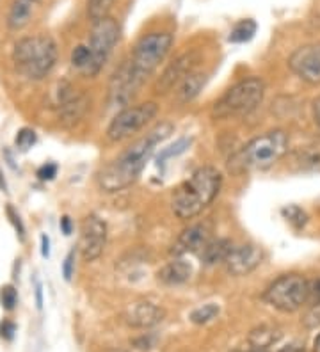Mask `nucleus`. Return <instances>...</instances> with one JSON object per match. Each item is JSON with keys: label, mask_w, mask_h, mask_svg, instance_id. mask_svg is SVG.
<instances>
[{"label": "nucleus", "mask_w": 320, "mask_h": 352, "mask_svg": "<svg viewBox=\"0 0 320 352\" xmlns=\"http://www.w3.org/2000/svg\"><path fill=\"white\" fill-rule=\"evenodd\" d=\"M73 272H75V250H72L68 253V256L64 258L63 263V276L66 281H72Z\"/></svg>", "instance_id": "nucleus-33"}, {"label": "nucleus", "mask_w": 320, "mask_h": 352, "mask_svg": "<svg viewBox=\"0 0 320 352\" xmlns=\"http://www.w3.org/2000/svg\"><path fill=\"white\" fill-rule=\"evenodd\" d=\"M198 63L196 52H187L184 56H180L178 59H175L164 69V74L160 75V78L155 84V93L157 95H166L175 86H178L182 78L187 77L191 72H194V66Z\"/></svg>", "instance_id": "nucleus-15"}, {"label": "nucleus", "mask_w": 320, "mask_h": 352, "mask_svg": "<svg viewBox=\"0 0 320 352\" xmlns=\"http://www.w3.org/2000/svg\"><path fill=\"white\" fill-rule=\"evenodd\" d=\"M265 95V84L260 77H249L237 82L235 86L213 103V120H228L235 116H248L262 103Z\"/></svg>", "instance_id": "nucleus-6"}, {"label": "nucleus", "mask_w": 320, "mask_h": 352, "mask_svg": "<svg viewBox=\"0 0 320 352\" xmlns=\"http://www.w3.org/2000/svg\"><path fill=\"white\" fill-rule=\"evenodd\" d=\"M279 338H281V333H279L277 327H273V326L255 327L248 336V347L260 349V351H269V347H273Z\"/></svg>", "instance_id": "nucleus-22"}, {"label": "nucleus", "mask_w": 320, "mask_h": 352, "mask_svg": "<svg viewBox=\"0 0 320 352\" xmlns=\"http://www.w3.org/2000/svg\"><path fill=\"white\" fill-rule=\"evenodd\" d=\"M191 144H192V139L191 138H189V139L187 138L178 139V141L175 142V144H171V146L164 148V150L160 151V153H158L157 164H158V166H164V164H166V160L173 159V157H178V155H182V153H184V151H187L189 148H191Z\"/></svg>", "instance_id": "nucleus-24"}, {"label": "nucleus", "mask_w": 320, "mask_h": 352, "mask_svg": "<svg viewBox=\"0 0 320 352\" xmlns=\"http://www.w3.org/2000/svg\"><path fill=\"white\" fill-rule=\"evenodd\" d=\"M206 80V74L203 72H191L187 77L182 78V82L178 84V89H176V102L178 103H189L192 100L196 98L200 95V91L205 87Z\"/></svg>", "instance_id": "nucleus-18"}, {"label": "nucleus", "mask_w": 320, "mask_h": 352, "mask_svg": "<svg viewBox=\"0 0 320 352\" xmlns=\"http://www.w3.org/2000/svg\"><path fill=\"white\" fill-rule=\"evenodd\" d=\"M264 256V250L260 245L242 244L230 251L228 258L224 260V265L231 276H248L256 267H260Z\"/></svg>", "instance_id": "nucleus-14"}, {"label": "nucleus", "mask_w": 320, "mask_h": 352, "mask_svg": "<svg viewBox=\"0 0 320 352\" xmlns=\"http://www.w3.org/2000/svg\"><path fill=\"white\" fill-rule=\"evenodd\" d=\"M0 302H2V308L8 309V311H13L18 305V292L13 285H6L0 290Z\"/></svg>", "instance_id": "nucleus-29"}, {"label": "nucleus", "mask_w": 320, "mask_h": 352, "mask_svg": "<svg viewBox=\"0 0 320 352\" xmlns=\"http://www.w3.org/2000/svg\"><path fill=\"white\" fill-rule=\"evenodd\" d=\"M288 153V135L283 130H270L255 138L235 151L228 160V171L242 175L248 171H265Z\"/></svg>", "instance_id": "nucleus-3"}, {"label": "nucleus", "mask_w": 320, "mask_h": 352, "mask_svg": "<svg viewBox=\"0 0 320 352\" xmlns=\"http://www.w3.org/2000/svg\"><path fill=\"white\" fill-rule=\"evenodd\" d=\"M308 301H312L315 306H320V278L310 283V296Z\"/></svg>", "instance_id": "nucleus-35"}, {"label": "nucleus", "mask_w": 320, "mask_h": 352, "mask_svg": "<svg viewBox=\"0 0 320 352\" xmlns=\"http://www.w3.org/2000/svg\"><path fill=\"white\" fill-rule=\"evenodd\" d=\"M36 305L38 308H43V290H41V285H36Z\"/></svg>", "instance_id": "nucleus-40"}, {"label": "nucleus", "mask_w": 320, "mask_h": 352, "mask_svg": "<svg viewBox=\"0 0 320 352\" xmlns=\"http://www.w3.org/2000/svg\"><path fill=\"white\" fill-rule=\"evenodd\" d=\"M8 217L11 219V223H13L14 230H17V235L20 236V241H23V239H25V228H23V223H21L18 212L14 210L11 205L8 206Z\"/></svg>", "instance_id": "nucleus-31"}, {"label": "nucleus", "mask_w": 320, "mask_h": 352, "mask_svg": "<svg viewBox=\"0 0 320 352\" xmlns=\"http://www.w3.org/2000/svg\"><path fill=\"white\" fill-rule=\"evenodd\" d=\"M222 175L213 166H203L192 173L187 182L178 185L171 198V208L182 221L194 219L221 192Z\"/></svg>", "instance_id": "nucleus-2"}, {"label": "nucleus", "mask_w": 320, "mask_h": 352, "mask_svg": "<svg viewBox=\"0 0 320 352\" xmlns=\"http://www.w3.org/2000/svg\"><path fill=\"white\" fill-rule=\"evenodd\" d=\"M237 352H269V351H260V349H253V347H248L246 351H237Z\"/></svg>", "instance_id": "nucleus-42"}, {"label": "nucleus", "mask_w": 320, "mask_h": 352, "mask_svg": "<svg viewBox=\"0 0 320 352\" xmlns=\"http://www.w3.org/2000/svg\"><path fill=\"white\" fill-rule=\"evenodd\" d=\"M39 0H13L9 8L8 27L11 30H21L30 22V16L34 13V8Z\"/></svg>", "instance_id": "nucleus-19"}, {"label": "nucleus", "mask_w": 320, "mask_h": 352, "mask_svg": "<svg viewBox=\"0 0 320 352\" xmlns=\"http://www.w3.org/2000/svg\"><path fill=\"white\" fill-rule=\"evenodd\" d=\"M36 175H38L39 180H43V182L54 180V178L57 176V166H56V164H52V162L43 164L41 168L38 169V173H36Z\"/></svg>", "instance_id": "nucleus-32"}, {"label": "nucleus", "mask_w": 320, "mask_h": 352, "mask_svg": "<svg viewBox=\"0 0 320 352\" xmlns=\"http://www.w3.org/2000/svg\"><path fill=\"white\" fill-rule=\"evenodd\" d=\"M107 245V224L105 221L100 219L98 215L89 214L84 217L81 224V250L82 260L84 262H94L96 258L102 256L103 250Z\"/></svg>", "instance_id": "nucleus-10"}, {"label": "nucleus", "mask_w": 320, "mask_h": 352, "mask_svg": "<svg viewBox=\"0 0 320 352\" xmlns=\"http://www.w3.org/2000/svg\"><path fill=\"white\" fill-rule=\"evenodd\" d=\"M288 66L301 80L320 86V43L297 48L288 59Z\"/></svg>", "instance_id": "nucleus-12"}, {"label": "nucleus", "mask_w": 320, "mask_h": 352, "mask_svg": "<svg viewBox=\"0 0 320 352\" xmlns=\"http://www.w3.org/2000/svg\"><path fill=\"white\" fill-rule=\"evenodd\" d=\"M114 0H87V16L91 18V22H98L102 18L109 16Z\"/></svg>", "instance_id": "nucleus-25"}, {"label": "nucleus", "mask_w": 320, "mask_h": 352, "mask_svg": "<svg viewBox=\"0 0 320 352\" xmlns=\"http://www.w3.org/2000/svg\"><path fill=\"white\" fill-rule=\"evenodd\" d=\"M192 276V265L182 258H175L169 263L157 272V278L160 283L167 285V287H176V285L187 283Z\"/></svg>", "instance_id": "nucleus-17"}, {"label": "nucleus", "mask_w": 320, "mask_h": 352, "mask_svg": "<svg viewBox=\"0 0 320 352\" xmlns=\"http://www.w3.org/2000/svg\"><path fill=\"white\" fill-rule=\"evenodd\" d=\"M14 333H17V324L11 322V320H4L0 324V336L4 340H13Z\"/></svg>", "instance_id": "nucleus-34"}, {"label": "nucleus", "mask_w": 320, "mask_h": 352, "mask_svg": "<svg viewBox=\"0 0 320 352\" xmlns=\"http://www.w3.org/2000/svg\"><path fill=\"white\" fill-rule=\"evenodd\" d=\"M283 217H285V219L288 221V223H290L295 230H301V228L308 223L306 212H304L303 208L297 205L285 206V208H283Z\"/></svg>", "instance_id": "nucleus-27"}, {"label": "nucleus", "mask_w": 320, "mask_h": 352, "mask_svg": "<svg viewBox=\"0 0 320 352\" xmlns=\"http://www.w3.org/2000/svg\"><path fill=\"white\" fill-rule=\"evenodd\" d=\"M120 41V25L114 18L105 16L93 23L89 36V66L85 69V77H94L111 57L116 43Z\"/></svg>", "instance_id": "nucleus-8"}, {"label": "nucleus", "mask_w": 320, "mask_h": 352, "mask_svg": "<svg viewBox=\"0 0 320 352\" xmlns=\"http://www.w3.org/2000/svg\"><path fill=\"white\" fill-rule=\"evenodd\" d=\"M164 317H166L164 308L149 301L134 302L125 311V320H127L128 326L141 327V329L157 326V324L162 322Z\"/></svg>", "instance_id": "nucleus-16"}, {"label": "nucleus", "mask_w": 320, "mask_h": 352, "mask_svg": "<svg viewBox=\"0 0 320 352\" xmlns=\"http://www.w3.org/2000/svg\"><path fill=\"white\" fill-rule=\"evenodd\" d=\"M310 296V281L303 274H283L269 285L265 290L264 299L267 305L274 306L279 311L292 314L297 311Z\"/></svg>", "instance_id": "nucleus-7"}, {"label": "nucleus", "mask_w": 320, "mask_h": 352, "mask_svg": "<svg viewBox=\"0 0 320 352\" xmlns=\"http://www.w3.org/2000/svg\"><path fill=\"white\" fill-rule=\"evenodd\" d=\"M173 47V36L169 32H149L137 41L130 59L125 60L121 68L137 89L153 75Z\"/></svg>", "instance_id": "nucleus-4"}, {"label": "nucleus", "mask_w": 320, "mask_h": 352, "mask_svg": "<svg viewBox=\"0 0 320 352\" xmlns=\"http://www.w3.org/2000/svg\"><path fill=\"white\" fill-rule=\"evenodd\" d=\"M210 241H212V226L209 223L191 224L178 235L171 248V254L180 258L189 253H201Z\"/></svg>", "instance_id": "nucleus-13"}, {"label": "nucleus", "mask_w": 320, "mask_h": 352, "mask_svg": "<svg viewBox=\"0 0 320 352\" xmlns=\"http://www.w3.org/2000/svg\"><path fill=\"white\" fill-rule=\"evenodd\" d=\"M13 60L20 74L32 80H41L57 63L56 41L45 34L20 39L14 45Z\"/></svg>", "instance_id": "nucleus-5"}, {"label": "nucleus", "mask_w": 320, "mask_h": 352, "mask_svg": "<svg viewBox=\"0 0 320 352\" xmlns=\"http://www.w3.org/2000/svg\"><path fill=\"white\" fill-rule=\"evenodd\" d=\"M219 315V306L213 305V302H209V305H203L200 308H196L191 314V320L198 326H203V324H209L210 320Z\"/></svg>", "instance_id": "nucleus-26"}, {"label": "nucleus", "mask_w": 320, "mask_h": 352, "mask_svg": "<svg viewBox=\"0 0 320 352\" xmlns=\"http://www.w3.org/2000/svg\"><path fill=\"white\" fill-rule=\"evenodd\" d=\"M72 66L77 68L78 72H82V74H85V69L89 66V48L85 47V45H78V47L73 48Z\"/></svg>", "instance_id": "nucleus-28"}, {"label": "nucleus", "mask_w": 320, "mask_h": 352, "mask_svg": "<svg viewBox=\"0 0 320 352\" xmlns=\"http://www.w3.org/2000/svg\"><path fill=\"white\" fill-rule=\"evenodd\" d=\"M313 352H320V335L315 338V344H313Z\"/></svg>", "instance_id": "nucleus-41"}, {"label": "nucleus", "mask_w": 320, "mask_h": 352, "mask_svg": "<svg viewBox=\"0 0 320 352\" xmlns=\"http://www.w3.org/2000/svg\"><path fill=\"white\" fill-rule=\"evenodd\" d=\"M313 123H315L317 132L320 133V96L313 100Z\"/></svg>", "instance_id": "nucleus-37"}, {"label": "nucleus", "mask_w": 320, "mask_h": 352, "mask_svg": "<svg viewBox=\"0 0 320 352\" xmlns=\"http://www.w3.org/2000/svg\"><path fill=\"white\" fill-rule=\"evenodd\" d=\"M256 34V22L255 20H240L239 23H235V27L230 32L231 43H246L253 36Z\"/></svg>", "instance_id": "nucleus-23"}, {"label": "nucleus", "mask_w": 320, "mask_h": 352, "mask_svg": "<svg viewBox=\"0 0 320 352\" xmlns=\"http://www.w3.org/2000/svg\"><path fill=\"white\" fill-rule=\"evenodd\" d=\"M231 250H233V244H231L230 239H212L200 253L201 262L205 263V265L224 263Z\"/></svg>", "instance_id": "nucleus-21"}, {"label": "nucleus", "mask_w": 320, "mask_h": 352, "mask_svg": "<svg viewBox=\"0 0 320 352\" xmlns=\"http://www.w3.org/2000/svg\"><path fill=\"white\" fill-rule=\"evenodd\" d=\"M36 141H38V138H36V132L32 129H21L20 132H18L17 139H14L17 148H20L21 151L30 150V148L36 144Z\"/></svg>", "instance_id": "nucleus-30"}, {"label": "nucleus", "mask_w": 320, "mask_h": 352, "mask_svg": "<svg viewBox=\"0 0 320 352\" xmlns=\"http://www.w3.org/2000/svg\"><path fill=\"white\" fill-rule=\"evenodd\" d=\"M277 352H306L304 345H299V344H288L285 347H281Z\"/></svg>", "instance_id": "nucleus-39"}, {"label": "nucleus", "mask_w": 320, "mask_h": 352, "mask_svg": "<svg viewBox=\"0 0 320 352\" xmlns=\"http://www.w3.org/2000/svg\"><path fill=\"white\" fill-rule=\"evenodd\" d=\"M158 105L155 102H145L139 105H128L121 109L107 126V139L120 142L145 129L149 121L157 116Z\"/></svg>", "instance_id": "nucleus-9"}, {"label": "nucleus", "mask_w": 320, "mask_h": 352, "mask_svg": "<svg viewBox=\"0 0 320 352\" xmlns=\"http://www.w3.org/2000/svg\"><path fill=\"white\" fill-rule=\"evenodd\" d=\"M6 187H8V185H6V180H4V178H2V175H0V189L6 190Z\"/></svg>", "instance_id": "nucleus-43"}, {"label": "nucleus", "mask_w": 320, "mask_h": 352, "mask_svg": "<svg viewBox=\"0 0 320 352\" xmlns=\"http://www.w3.org/2000/svg\"><path fill=\"white\" fill-rule=\"evenodd\" d=\"M59 226H61V232H63L64 235H72L73 223H72V219H70L68 215H63V217H61Z\"/></svg>", "instance_id": "nucleus-36"}, {"label": "nucleus", "mask_w": 320, "mask_h": 352, "mask_svg": "<svg viewBox=\"0 0 320 352\" xmlns=\"http://www.w3.org/2000/svg\"><path fill=\"white\" fill-rule=\"evenodd\" d=\"M41 254L43 258L50 256V239L47 235H41Z\"/></svg>", "instance_id": "nucleus-38"}, {"label": "nucleus", "mask_w": 320, "mask_h": 352, "mask_svg": "<svg viewBox=\"0 0 320 352\" xmlns=\"http://www.w3.org/2000/svg\"><path fill=\"white\" fill-rule=\"evenodd\" d=\"M294 166L299 171H315L320 169V141H313L301 146L292 155Z\"/></svg>", "instance_id": "nucleus-20"}, {"label": "nucleus", "mask_w": 320, "mask_h": 352, "mask_svg": "<svg viewBox=\"0 0 320 352\" xmlns=\"http://www.w3.org/2000/svg\"><path fill=\"white\" fill-rule=\"evenodd\" d=\"M175 130V125L169 121H162L149 130L146 135L132 142L121 155H118L112 162L103 166L98 171L96 182L103 192H120L128 189L145 169L146 162L153 155L155 148L166 141Z\"/></svg>", "instance_id": "nucleus-1"}, {"label": "nucleus", "mask_w": 320, "mask_h": 352, "mask_svg": "<svg viewBox=\"0 0 320 352\" xmlns=\"http://www.w3.org/2000/svg\"><path fill=\"white\" fill-rule=\"evenodd\" d=\"M91 100L81 91L73 89L68 82H63L57 93V109H59V121L64 126H73L84 118L89 107Z\"/></svg>", "instance_id": "nucleus-11"}]
</instances>
